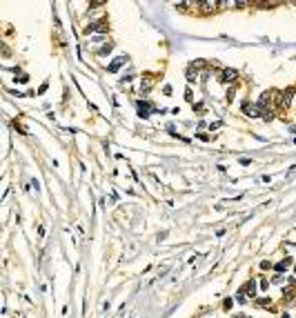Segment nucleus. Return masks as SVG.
Here are the masks:
<instances>
[{"instance_id": "f257e3e1", "label": "nucleus", "mask_w": 296, "mask_h": 318, "mask_svg": "<svg viewBox=\"0 0 296 318\" xmlns=\"http://www.w3.org/2000/svg\"><path fill=\"white\" fill-rule=\"evenodd\" d=\"M243 114L250 116V118H256V116H263V111L258 109V105H252V102H243Z\"/></svg>"}, {"instance_id": "f03ea898", "label": "nucleus", "mask_w": 296, "mask_h": 318, "mask_svg": "<svg viewBox=\"0 0 296 318\" xmlns=\"http://www.w3.org/2000/svg\"><path fill=\"white\" fill-rule=\"evenodd\" d=\"M136 105H138V116H142V118H147L149 111H158L156 107H151V102H147V100H138Z\"/></svg>"}, {"instance_id": "7ed1b4c3", "label": "nucleus", "mask_w": 296, "mask_h": 318, "mask_svg": "<svg viewBox=\"0 0 296 318\" xmlns=\"http://www.w3.org/2000/svg\"><path fill=\"white\" fill-rule=\"evenodd\" d=\"M105 29H107V20H98V22H91V25H87L85 27V33H94V31H100V33H105Z\"/></svg>"}, {"instance_id": "20e7f679", "label": "nucleus", "mask_w": 296, "mask_h": 318, "mask_svg": "<svg viewBox=\"0 0 296 318\" xmlns=\"http://www.w3.org/2000/svg\"><path fill=\"white\" fill-rule=\"evenodd\" d=\"M216 9H218V2H216V0H207V2H200V11H203V16L214 14Z\"/></svg>"}, {"instance_id": "39448f33", "label": "nucleus", "mask_w": 296, "mask_h": 318, "mask_svg": "<svg viewBox=\"0 0 296 318\" xmlns=\"http://www.w3.org/2000/svg\"><path fill=\"white\" fill-rule=\"evenodd\" d=\"M241 292L245 294V296H250V298H254L256 296V280H247V283L241 287Z\"/></svg>"}, {"instance_id": "423d86ee", "label": "nucleus", "mask_w": 296, "mask_h": 318, "mask_svg": "<svg viewBox=\"0 0 296 318\" xmlns=\"http://www.w3.org/2000/svg\"><path fill=\"white\" fill-rule=\"evenodd\" d=\"M292 265V258L290 256H285L283 260H281V263H276L274 265V269H276V272H278V274H285V272H287V267Z\"/></svg>"}, {"instance_id": "0eeeda50", "label": "nucleus", "mask_w": 296, "mask_h": 318, "mask_svg": "<svg viewBox=\"0 0 296 318\" xmlns=\"http://www.w3.org/2000/svg\"><path fill=\"white\" fill-rule=\"evenodd\" d=\"M236 76H238L236 69H223V73H221V82H232V80H236Z\"/></svg>"}, {"instance_id": "6e6552de", "label": "nucleus", "mask_w": 296, "mask_h": 318, "mask_svg": "<svg viewBox=\"0 0 296 318\" xmlns=\"http://www.w3.org/2000/svg\"><path fill=\"white\" fill-rule=\"evenodd\" d=\"M292 98H294V87H287V89L283 91V107H290Z\"/></svg>"}, {"instance_id": "1a4fd4ad", "label": "nucleus", "mask_w": 296, "mask_h": 318, "mask_svg": "<svg viewBox=\"0 0 296 318\" xmlns=\"http://www.w3.org/2000/svg\"><path fill=\"white\" fill-rule=\"evenodd\" d=\"M125 62H127V58H125V56H120V58H116V60L109 65V71H111V73L118 71V67H120V65H125Z\"/></svg>"}, {"instance_id": "9d476101", "label": "nucleus", "mask_w": 296, "mask_h": 318, "mask_svg": "<svg viewBox=\"0 0 296 318\" xmlns=\"http://www.w3.org/2000/svg\"><path fill=\"white\" fill-rule=\"evenodd\" d=\"M256 305H258V307H272L270 298H258V300H256Z\"/></svg>"}, {"instance_id": "9b49d317", "label": "nucleus", "mask_w": 296, "mask_h": 318, "mask_svg": "<svg viewBox=\"0 0 296 318\" xmlns=\"http://www.w3.org/2000/svg\"><path fill=\"white\" fill-rule=\"evenodd\" d=\"M109 51H111V45L107 42V45H102V47H100V51H98V56H107Z\"/></svg>"}, {"instance_id": "f8f14e48", "label": "nucleus", "mask_w": 296, "mask_h": 318, "mask_svg": "<svg viewBox=\"0 0 296 318\" xmlns=\"http://www.w3.org/2000/svg\"><path fill=\"white\" fill-rule=\"evenodd\" d=\"M274 111H263V120H265V123H270V120H274Z\"/></svg>"}, {"instance_id": "ddd939ff", "label": "nucleus", "mask_w": 296, "mask_h": 318, "mask_svg": "<svg viewBox=\"0 0 296 318\" xmlns=\"http://www.w3.org/2000/svg\"><path fill=\"white\" fill-rule=\"evenodd\" d=\"M232 305H234V300H232V298H225V303H223V309H225V312H230V309H232Z\"/></svg>"}, {"instance_id": "4468645a", "label": "nucleus", "mask_w": 296, "mask_h": 318, "mask_svg": "<svg viewBox=\"0 0 296 318\" xmlns=\"http://www.w3.org/2000/svg\"><path fill=\"white\" fill-rule=\"evenodd\" d=\"M283 296L287 298V303H292V298H294V289H287V292L283 289Z\"/></svg>"}, {"instance_id": "2eb2a0df", "label": "nucleus", "mask_w": 296, "mask_h": 318, "mask_svg": "<svg viewBox=\"0 0 296 318\" xmlns=\"http://www.w3.org/2000/svg\"><path fill=\"white\" fill-rule=\"evenodd\" d=\"M234 96H236V89H234V87H230V89H227V100L232 102V100H234Z\"/></svg>"}, {"instance_id": "dca6fc26", "label": "nucleus", "mask_w": 296, "mask_h": 318, "mask_svg": "<svg viewBox=\"0 0 296 318\" xmlns=\"http://www.w3.org/2000/svg\"><path fill=\"white\" fill-rule=\"evenodd\" d=\"M194 111H198V114H205V107H203V102H198V105H194Z\"/></svg>"}, {"instance_id": "f3484780", "label": "nucleus", "mask_w": 296, "mask_h": 318, "mask_svg": "<svg viewBox=\"0 0 296 318\" xmlns=\"http://www.w3.org/2000/svg\"><path fill=\"white\" fill-rule=\"evenodd\" d=\"M236 300H238V303H247V296H245L243 292H238V296H236Z\"/></svg>"}, {"instance_id": "a211bd4d", "label": "nucleus", "mask_w": 296, "mask_h": 318, "mask_svg": "<svg viewBox=\"0 0 296 318\" xmlns=\"http://www.w3.org/2000/svg\"><path fill=\"white\" fill-rule=\"evenodd\" d=\"M261 269H272V263H270V260H263V263H261Z\"/></svg>"}, {"instance_id": "6ab92c4d", "label": "nucleus", "mask_w": 296, "mask_h": 318, "mask_svg": "<svg viewBox=\"0 0 296 318\" xmlns=\"http://www.w3.org/2000/svg\"><path fill=\"white\" fill-rule=\"evenodd\" d=\"M185 98H187V100H192V98H194V93H192V89H187V91H185Z\"/></svg>"}, {"instance_id": "aec40b11", "label": "nucleus", "mask_w": 296, "mask_h": 318, "mask_svg": "<svg viewBox=\"0 0 296 318\" xmlns=\"http://www.w3.org/2000/svg\"><path fill=\"white\" fill-rule=\"evenodd\" d=\"M234 318H250V316H245V314H241V316H234Z\"/></svg>"}, {"instance_id": "412c9836", "label": "nucleus", "mask_w": 296, "mask_h": 318, "mask_svg": "<svg viewBox=\"0 0 296 318\" xmlns=\"http://www.w3.org/2000/svg\"><path fill=\"white\" fill-rule=\"evenodd\" d=\"M283 318H290V314H283Z\"/></svg>"}]
</instances>
